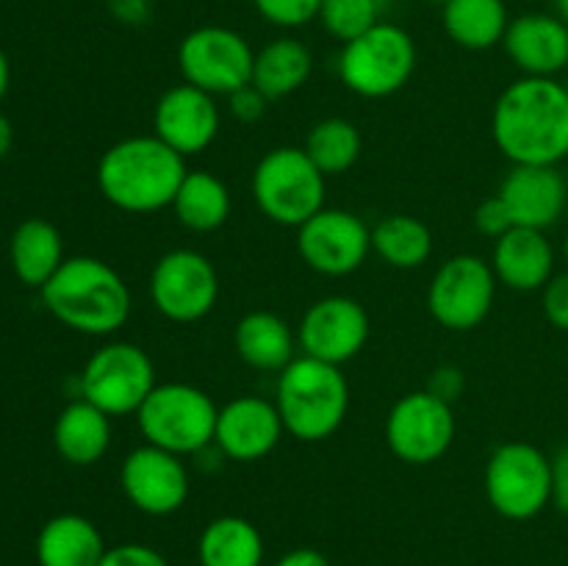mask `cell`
I'll return each instance as SVG.
<instances>
[{
  "instance_id": "1",
  "label": "cell",
  "mask_w": 568,
  "mask_h": 566,
  "mask_svg": "<svg viewBox=\"0 0 568 566\" xmlns=\"http://www.w3.org/2000/svg\"><path fill=\"white\" fill-rule=\"evenodd\" d=\"M491 137L514 166H558L568 159V89L521 75L494 103Z\"/></svg>"
},
{
  "instance_id": "2",
  "label": "cell",
  "mask_w": 568,
  "mask_h": 566,
  "mask_svg": "<svg viewBox=\"0 0 568 566\" xmlns=\"http://www.w3.org/2000/svg\"><path fill=\"white\" fill-rule=\"evenodd\" d=\"M186 159L155 133L111 144L98 161V189L105 203L125 214L170 209L186 178Z\"/></svg>"
},
{
  "instance_id": "3",
  "label": "cell",
  "mask_w": 568,
  "mask_h": 566,
  "mask_svg": "<svg viewBox=\"0 0 568 566\" xmlns=\"http://www.w3.org/2000/svg\"><path fill=\"white\" fill-rule=\"evenodd\" d=\"M39 292L44 309L83 336H111L131 320V286L109 261L94 255L67 259Z\"/></svg>"
},
{
  "instance_id": "4",
  "label": "cell",
  "mask_w": 568,
  "mask_h": 566,
  "mask_svg": "<svg viewBox=\"0 0 568 566\" xmlns=\"http://www.w3.org/2000/svg\"><path fill=\"white\" fill-rule=\"evenodd\" d=\"M275 405L283 427L297 442H325L349 414V381L342 366L297 355L277 372Z\"/></svg>"
},
{
  "instance_id": "5",
  "label": "cell",
  "mask_w": 568,
  "mask_h": 566,
  "mask_svg": "<svg viewBox=\"0 0 568 566\" xmlns=\"http://www.w3.org/2000/svg\"><path fill=\"white\" fill-rule=\"evenodd\" d=\"M144 444L175 455H197L214 444L220 405L194 383H159L136 414Z\"/></svg>"
},
{
  "instance_id": "6",
  "label": "cell",
  "mask_w": 568,
  "mask_h": 566,
  "mask_svg": "<svg viewBox=\"0 0 568 566\" xmlns=\"http://www.w3.org/2000/svg\"><path fill=\"white\" fill-rule=\"evenodd\" d=\"M250 192L266 220L297 231L325 209L327 178L303 148H275L255 164Z\"/></svg>"
},
{
  "instance_id": "7",
  "label": "cell",
  "mask_w": 568,
  "mask_h": 566,
  "mask_svg": "<svg viewBox=\"0 0 568 566\" xmlns=\"http://www.w3.org/2000/svg\"><path fill=\"white\" fill-rule=\"evenodd\" d=\"M416 42L405 28L394 22H377L353 42L342 44L338 78L353 94L366 100H383L397 94L416 72Z\"/></svg>"
},
{
  "instance_id": "8",
  "label": "cell",
  "mask_w": 568,
  "mask_h": 566,
  "mask_svg": "<svg viewBox=\"0 0 568 566\" xmlns=\"http://www.w3.org/2000/svg\"><path fill=\"white\" fill-rule=\"evenodd\" d=\"M483 488L505 519H536L552 503V458L530 442L499 444L486 461Z\"/></svg>"
},
{
  "instance_id": "9",
  "label": "cell",
  "mask_w": 568,
  "mask_h": 566,
  "mask_svg": "<svg viewBox=\"0 0 568 566\" xmlns=\"http://www.w3.org/2000/svg\"><path fill=\"white\" fill-rule=\"evenodd\" d=\"M155 386L153 358L133 342L103 344L89 355L81 372V397L109 416L136 414Z\"/></svg>"
},
{
  "instance_id": "10",
  "label": "cell",
  "mask_w": 568,
  "mask_h": 566,
  "mask_svg": "<svg viewBox=\"0 0 568 566\" xmlns=\"http://www.w3.org/2000/svg\"><path fill=\"white\" fill-rule=\"evenodd\" d=\"M255 50L239 31L225 26H200L178 44V70L183 81L214 98H227L253 83Z\"/></svg>"
},
{
  "instance_id": "11",
  "label": "cell",
  "mask_w": 568,
  "mask_h": 566,
  "mask_svg": "<svg viewBox=\"0 0 568 566\" xmlns=\"http://www.w3.org/2000/svg\"><path fill=\"white\" fill-rule=\"evenodd\" d=\"M497 283L491 261L475 253H458L433 275L427 286V311L447 331H475L491 314Z\"/></svg>"
},
{
  "instance_id": "12",
  "label": "cell",
  "mask_w": 568,
  "mask_h": 566,
  "mask_svg": "<svg viewBox=\"0 0 568 566\" xmlns=\"http://www.w3.org/2000/svg\"><path fill=\"white\" fill-rule=\"evenodd\" d=\"M150 300L164 320L178 325L200 322L220 300V272L200 250L175 247L150 272Z\"/></svg>"
},
{
  "instance_id": "13",
  "label": "cell",
  "mask_w": 568,
  "mask_h": 566,
  "mask_svg": "<svg viewBox=\"0 0 568 566\" xmlns=\"http://www.w3.org/2000/svg\"><path fill=\"white\" fill-rule=\"evenodd\" d=\"M453 403L433 392H408L386 416V444L403 464L430 466L449 453L455 442Z\"/></svg>"
},
{
  "instance_id": "14",
  "label": "cell",
  "mask_w": 568,
  "mask_h": 566,
  "mask_svg": "<svg viewBox=\"0 0 568 566\" xmlns=\"http://www.w3.org/2000/svg\"><path fill=\"white\" fill-rule=\"evenodd\" d=\"M297 253L325 277L353 275L372 253V228L347 209H322L297 228Z\"/></svg>"
},
{
  "instance_id": "15",
  "label": "cell",
  "mask_w": 568,
  "mask_h": 566,
  "mask_svg": "<svg viewBox=\"0 0 568 566\" xmlns=\"http://www.w3.org/2000/svg\"><path fill=\"white\" fill-rule=\"evenodd\" d=\"M372 333L369 314L349 294H327L305 309L297 325L300 353L344 366L361 355Z\"/></svg>"
},
{
  "instance_id": "16",
  "label": "cell",
  "mask_w": 568,
  "mask_h": 566,
  "mask_svg": "<svg viewBox=\"0 0 568 566\" xmlns=\"http://www.w3.org/2000/svg\"><path fill=\"white\" fill-rule=\"evenodd\" d=\"M120 488L128 503L148 516H170L189 499V469L181 455L139 444L122 458Z\"/></svg>"
},
{
  "instance_id": "17",
  "label": "cell",
  "mask_w": 568,
  "mask_h": 566,
  "mask_svg": "<svg viewBox=\"0 0 568 566\" xmlns=\"http://www.w3.org/2000/svg\"><path fill=\"white\" fill-rule=\"evenodd\" d=\"M220 128L222 114L214 94L186 81L166 89L153 109V133L183 159L205 153L220 137Z\"/></svg>"
},
{
  "instance_id": "18",
  "label": "cell",
  "mask_w": 568,
  "mask_h": 566,
  "mask_svg": "<svg viewBox=\"0 0 568 566\" xmlns=\"http://www.w3.org/2000/svg\"><path fill=\"white\" fill-rule=\"evenodd\" d=\"M286 436L281 411L275 400H264L258 394H242L227 400L216 416L214 447L225 458L253 464L266 458Z\"/></svg>"
},
{
  "instance_id": "19",
  "label": "cell",
  "mask_w": 568,
  "mask_h": 566,
  "mask_svg": "<svg viewBox=\"0 0 568 566\" xmlns=\"http://www.w3.org/2000/svg\"><path fill=\"white\" fill-rule=\"evenodd\" d=\"M499 198L508 205L514 225L547 228L558 225L568 203V183L558 166H510L505 181L499 183Z\"/></svg>"
},
{
  "instance_id": "20",
  "label": "cell",
  "mask_w": 568,
  "mask_h": 566,
  "mask_svg": "<svg viewBox=\"0 0 568 566\" xmlns=\"http://www.w3.org/2000/svg\"><path fill=\"white\" fill-rule=\"evenodd\" d=\"M503 48L525 75L555 78L568 67V26L560 17L541 11L514 17Z\"/></svg>"
},
{
  "instance_id": "21",
  "label": "cell",
  "mask_w": 568,
  "mask_h": 566,
  "mask_svg": "<svg viewBox=\"0 0 568 566\" xmlns=\"http://www.w3.org/2000/svg\"><path fill=\"white\" fill-rule=\"evenodd\" d=\"M491 270L514 292H541L555 277V247L547 231L510 228L494 242Z\"/></svg>"
},
{
  "instance_id": "22",
  "label": "cell",
  "mask_w": 568,
  "mask_h": 566,
  "mask_svg": "<svg viewBox=\"0 0 568 566\" xmlns=\"http://www.w3.org/2000/svg\"><path fill=\"white\" fill-rule=\"evenodd\" d=\"M236 355L258 372H283L297 358V331L275 311H250L233 327Z\"/></svg>"
},
{
  "instance_id": "23",
  "label": "cell",
  "mask_w": 568,
  "mask_h": 566,
  "mask_svg": "<svg viewBox=\"0 0 568 566\" xmlns=\"http://www.w3.org/2000/svg\"><path fill=\"white\" fill-rule=\"evenodd\" d=\"M55 453L72 466H92L111 447V416L89 400L64 405L53 425Z\"/></svg>"
},
{
  "instance_id": "24",
  "label": "cell",
  "mask_w": 568,
  "mask_h": 566,
  "mask_svg": "<svg viewBox=\"0 0 568 566\" xmlns=\"http://www.w3.org/2000/svg\"><path fill=\"white\" fill-rule=\"evenodd\" d=\"M105 542L98 525L81 514H59L37 536L39 566H100Z\"/></svg>"
},
{
  "instance_id": "25",
  "label": "cell",
  "mask_w": 568,
  "mask_h": 566,
  "mask_svg": "<svg viewBox=\"0 0 568 566\" xmlns=\"http://www.w3.org/2000/svg\"><path fill=\"white\" fill-rule=\"evenodd\" d=\"M9 259L20 283L42 289L67 261L64 239H61L59 228L53 222L42 220V216H31V220L20 222L11 233Z\"/></svg>"
},
{
  "instance_id": "26",
  "label": "cell",
  "mask_w": 568,
  "mask_h": 566,
  "mask_svg": "<svg viewBox=\"0 0 568 566\" xmlns=\"http://www.w3.org/2000/svg\"><path fill=\"white\" fill-rule=\"evenodd\" d=\"M314 70V53L305 42L294 37L272 39L261 50H255L253 87L266 100H281L305 87Z\"/></svg>"
},
{
  "instance_id": "27",
  "label": "cell",
  "mask_w": 568,
  "mask_h": 566,
  "mask_svg": "<svg viewBox=\"0 0 568 566\" xmlns=\"http://www.w3.org/2000/svg\"><path fill=\"white\" fill-rule=\"evenodd\" d=\"M266 544L258 527L236 514L211 519L197 538L200 566H261Z\"/></svg>"
},
{
  "instance_id": "28",
  "label": "cell",
  "mask_w": 568,
  "mask_h": 566,
  "mask_svg": "<svg viewBox=\"0 0 568 566\" xmlns=\"http://www.w3.org/2000/svg\"><path fill=\"white\" fill-rule=\"evenodd\" d=\"M178 222L192 233L220 231L233 209L231 189L209 170H189L170 205Z\"/></svg>"
},
{
  "instance_id": "29",
  "label": "cell",
  "mask_w": 568,
  "mask_h": 566,
  "mask_svg": "<svg viewBox=\"0 0 568 566\" xmlns=\"http://www.w3.org/2000/svg\"><path fill=\"white\" fill-rule=\"evenodd\" d=\"M447 37L466 50H488L503 44L510 26L505 0H447L442 9Z\"/></svg>"
},
{
  "instance_id": "30",
  "label": "cell",
  "mask_w": 568,
  "mask_h": 566,
  "mask_svg": "<svg viewBox=\"0 0 568 566\" xmlns=\"http://www.w3.org/2000/svg\"><path fill=\"white\" fill-rule=\"evenodd\" d=\"M372 250L392 270H416L433 255V233L410 214H388L372 228Z\"/></svg>"
},
{
  "instance_id": "31",
  "label": "cell",
  "mask_w": 568,
  "mask_h": 566,
  "mask_svg": "<svg viewBox=\"0 0 568 566\" xmlns=\"http://www.w3.org/2000/svg\"><path fill=\"white\" fill-rule=\"evenodd\" d=\"M303 150L320 166L322 175L336 178L358 164L364 139H361L355 122L344 120V117H325V120H320L311 128Z\"/></svg>"
},
{
  "instance_id": "32",
  "label": "cell",
  "mask_w": 568,
  "mask_h": 566,
  "mask_svg": "<svg viewBox=\"0 0 568 566\" xmlns=\"http://www.w3.org/2000/svg\"><path fill=\"white\" fill-rule=\"evenodd\" d=\"M383 11L386 0H322L320 22L333 39L347 44L383 22Z\"/></svg>"
},
{
  "instance_id": "33",
  "label": "cell",
  "mask_w": 568,
  "mask_h": 566,
  "mask_svg": "<svg viewBox=\"0 0 568 566\" xmlns=\"http://www.w3.org/2000/svg\"><path fill=\"white\" fill-rule=\"evenodd\" d=\"M253 6L270 26L303 28L320 20L322 0H253Z\"/></svg>"
},
{
  "instance_id": "34",
  "label": "cell",
  "mask_w": 568,
  "mask_h": 566,
  "mask_svg": "<svg viewBox=\"0 0 568 566\" xmlns=\"http://www.w3.org/2000/svg\"><path fill=\"white\" fill-rule=\"evenodd\" d=\"M475 228L483 233V236L494 239V242H497L503 233H508L510 228H516L514 216H510L508 205L503 203V198H499V194H494V198L483 200V203L477 205Z\"/></svg>"
},
{
  "instance_id": "35",
  "label": "cell",
  "mask_w": 568,
  "mask_h": 566,
  "mask_svg": "<svg viewBox=\"0 0 568 566\" xmlns=\"http://www.w3.org/2000/svg\"><path fill=\"white\" fill-rule=\"evenodd\" d=\"M541 292L544 316H547L558 331L568 333V270L555 272V277L541 289Z\"/></svg>"
},
{
  "instance_id": "36",
  "label": "cell",
  "mask_w": 568,
  "mask_h": 566,
  "mask_svg": "<svg viewBox=\"0 0 568 566\" xmlns=\"http://www.w3.org/2000/svg\"><path fill=\"white\" fill-rule=\"evenodd\" d=\"M100 566H170L159 549L148 547V544H116V547L105 549Z\"/></svg>"
},
{
  "instance_id": "37",
  "label": "cell",
  "mask_w": 568,
  "mask_h": 566,
  "mask_svg": "<svg viewBox=\"0 0 568 566\" xmlns=\"http://www.w3.org/2000/svg\"><path fill=\"white\" fill-rule=\"evenodd\" d=\"M266 105H270V100H266L264 94L253 87V83H247V87H242V89H236L233 94H227V109H231L233 120L244 122V125H253V122H258L261 117L266 114Z\"/></svg>"
},
{
  "instance_id": "38",
  "label": "cell",
  "mask_w": 568,
  "mask_h": 566,
  "mask_svg": "<svg viewBox=\"0 0 568 566\" xmlns=\"http://www.w3.org/2000/svg\"><path fill=\"white\" fill-rule=\"evenodd\" d=\"M105 9L122 26H144L153 14V0H105Z\"/></svg>"
},
{
  "instance_id": "39",
  "label": "cell",
  "mask_w": 568,
  "mask_h": 566,
  "mask_svg": "<svg viewBox=\"0 0 568 566\" xmlns=\"http://www.w3.org/2000/svg\"><path fill=\"white\" fill-rule=\"evenodd\" d=\"M464 383H466L464 372H460L458 366L444 364V366H438V370H433L430 383H427V392H433L436 397L453 403V400L464 392Z\"/></svg>"
},
{
  "instance_id": "40",
  "label": "cell",
  "mask_w": 568,
  "mask_h": 566,
  "mask_svg": "<svg viewBox=\"0 0 568 566\" xmlns=\"http://www.w3.org/2000/svg\"><path fill=\"white\" fill-rule=\"evenodd\" d=\"M552 503L568 514V447L552 458Z\"/></svg>"
},
{
  "instance_id": "41",
  "label": "cell",
  "mask_w": 568,
  "mask_h": 566,
  "mask_svg": "<svg viewBox=\"0 0 568 566\" xmlns=\"http://www.w3.org/2000/svg\"><path fill=\"white\" fill-rule=\"evenodd\" d=\"M275 566H331V560H327L320 549L297 547V549H292V553L281 555Z\"/></svg>"
},
{
  "instance_id": "42",
  "label": "cell",
  "mask_w": 568,
  "mask_h": 566,
  "mask_svg": "<svg viewBox=\"0 0 568 566\" xmlns=\"http://www.w3.org/2000/svg\"><path fill=\"white\" fill-rule=\"evenodd\" d=\"M11 142H14V128H11V122L0 114V161L9 155Z\"/></svg>"
},
{
  "instance_id": "43",
  "label": "cell",
  "mask_w": 568,
  "mask_h": 566,
  "mask_svg": "<svg viewBox=\"0 0 568 566\" xmlns=\"http://www.w3.org/2000/svg\"><path fill=\"white\" fill-rule=\"evenodd\" d=\"M9 81H11L9 59H6V53H3V50H0V100H3V94L9 92Z\"/></svg>"
},
{
  "instance_id": "44",
  "label": "cell",
  "mask_w": 568,
  "mask_h": 566,
  "mask_svg": "<svg viewBox=\"0 0 568 566\" xmlns=\"http://www.w3.org/2000/svg\"><path fill=\"white\" fill-rule=\"evenodd\" d=\"M558 3V17L568 26V0H555Z\"/></svg>"
},
{
  "instance_id": "45",
  "label": "cell",
  "mask_w": 568,
  "mask_h": 566,
  "mask_svg": "<svg viewBox=\"0 0 568 566\" xmlns=\"http://www.w3.org/2000/svg\"><path fill=\"white\" fill-rule=\"evenodd\" d=\"M560 253H564V261H566V266H568V233H566V239H564V247H560Z\"/></svg>"
},
{
  "instance_id": "46",
  "label": "cell",
  "mask_w": 568,
  "mask_h": 566,
  "mask_svg": "<svg viewBox=\"0 0 568 566\" xmlns=\"http://www.w3.org/2000/svg\"><path fill=\"white\" fill-rule=\"evenodd\" d=\"M425 3H430V6H438V9H444V6H447V0H425Z\"/></svg>"
}]
</instances>
